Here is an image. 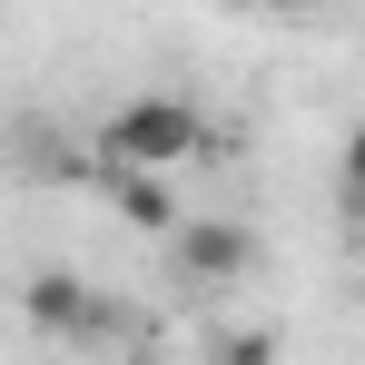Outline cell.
Returning a JSON list of instances; mask_svg holds the SVG:
<instances>
[{
	"instance_id": "obj_1",
	"label": "cell",
	"mask_w": 365,
	"mask_h": 365,
	"mask_svg": "<svg viewBox=\"0 0 365 365\" xmlns=\"http://www.w3.org/2000/svg\"><path fill=\"white\" fill-rule=\"evenodd\" d=\"M197 148H207V109L178 99V89H138V99H119L109 128H99V158H138V168H178Z\"/></svg>"
},
{
	"instance_id": "obj_2",
	"label": "cell",
	"mask_w": 365,
	"mask_h": 365,
	"mask_svg": "<svg viewBox=\"0 0 365 365\" xmlns=\"http://www.w3.org/2000/svg\"><path fill=\"white\" fill-rule=\"evenodd\" d=\"M168 257H178L187 287H237L247 267H257V237H247L237 217H178L168 227Z\"/></svg>"
},
{
	"instance_id": "obj_3",
	"label": "cell",
	"mask_w": 365,
	"mask_h": 365,
	"mask_svg": "<svg viewBox=\"0 0 365 365\" xmlns=\"http://www.w3.org/2000/svg\"><path fill=\"white\" fill-rule=\"evenodd\" d=\"M20 316H30L40 336H99V326H109V306H99V287H89L79 267H40V277L20 287Z\"/></svg>"
},
{
	"instance_id": "obj_4",
	"label": "cell",
	"mask_w": 365,
	"mask_h": 365,
	"mask_svg": "<svg viewBox=\"0 0 365 365\" xmlns=\"http://www.w3.org/2000/svg\"><path fill=\"white\" fill-rule=\"evenodd\" d=\"M109 207H119L138 237H168L187 207H178V187H168V168H138V158H109Z\"/></svg>"
},
{
	"instance_id": "obj_5",
	"label": "cell",
	"mask_w": 365,
	"mask_h": 365,
	"mask_svg": "<svg viewBox=\"0 0 365 365\" xmlns=\"http://www.w3.org/2000/svg\"><path fill=\"white\" fill-rule=\"evenodd\" d=\"M217 356H227V365H267V356H277V336H227Z\"/></svg>"
},
{
	"instance_id": "obj_6",
	"label": "cell",
	"mask_w": 365,
	"mask_h": 365,
	"mask_svg": "<svg viewBox=\"0 0 365 365\" xmlns=\"http://www.w3.org/2000/svg\"><path fill=\"white\" fill-rule=\"evenodd\" d=\"M257 10H316V0H257Z\"/></svg>"
}]
</instances>
